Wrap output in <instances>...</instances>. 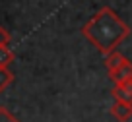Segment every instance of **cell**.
Here are the masks:
<instances>
[{
    "mask_svg": "<svg viewBox=\"0 0 132 122\" xmlns=\"http://www.w3.org/2000/svg\"><path fill=\"white\" fill-rule=\"evenodd\" d=\"M10 41H12V35H10V31L6 27H2L0 25V47H8Z\"/></svg>",
    "mask_w": 132,
    "mask_h": 122,
    "instance_id": "obj_9",
    "label": "cell"
},
{
    "mask_svg": "<svg viewBox=\"0 0 132 122\" xmlns=\"http://www.w3.org/2000/svg\"><path fill=\"white\" fill-rule=\"evenodd\" d=\"M0 122H20L6 107H0Z\"/></svg>",
    "mask_w": 132,
    "mask_h": 122,
    "instance_id": "obj_8",
    "label": "cell"
},
{
    "mask_svg": "<svg viewBox=\"0 0 132 122\" xmlns=\"http://www.w3.org/2000/svg\"><path fill=\"white\" fill-rule=\"evenodd\" d=\"M14 81V74L10 72L8 68H4V66H0V93L6 89V87L10 85Z\"/></svg>",
    "mask_w": 132,
    "mask_h": 122,
    "instance_id": "obj_6",
    "label": "cell"
},
{
    "mask_svg": "<svg viewBox=\"0 0 132 122\" xmlns=\"http://www.w3.org/2000/svg\"><path fill=\"white\" fill-rule=\"evenodd\" d=\"M126 60L128 58L122 56L119 50H113V53H109L107 56H105V68H107V72L111 74V72H115V70H119Z\"/></svg>",
    "mask_w": 132,
    "mask_h": 122,
    "instance_id": "obj_5",
    "label": "cell"
},
{
    "mask_svg": "<svg viewBox=\"0 0 132 122\" xmlns=\"http://www.w3.org/2000/svg\"><path fill=\"white\" fill-rule=\"evenodd\" d=\"M115 101H124L132 103V81H124V83H115V87L111 89Z\"/></svg>",
    "mask_w": 132,
    "mask_h": 122,
    "instance_id": "obj_3",
    "label": "cell"
},
{
    "mask_svg": "<svg viewBox=\"0 0 132 122\" xmlns=\"http://www.w3.org/2000/svg\"><path fill=\"white\" fill-rule=\"evenodd\" d=\"M14 58H16L14 50H10L8 47H0V66L8 68V66L14 62Z\"/></svg>",
    "mask_w": 132,
    "mask_h": 122,
    "instance_id": "obj_7",
    "label": "cell"
},
{
    "mask_svg": "<svg viewBox=\"0 0 132 122\" xmlns=\"http://www.w3.org/2000/svg\"><path fill=\"white\" fill-rule=\"evenodd\" d=\"M113 118H117L119 122H126L132 118V103H124V101H115L109 109Z\"/></svg>",
    "mask_w": 132,
    "mask_h": 122,
    "instance_id": "obj_2",
    "label": "cell"
},
{
    "mask_svg": "<svg viewBox=\"0 0 132 122\" xmlns=\"http://www.w3.org/2000/svg\"><path fill=\"white\" fill-rule=\"evenodd\" d=\"M82 35L91 45L107 56L109 53L117 50V47L130 35V27L126 21H122L117 12L109 6H103L91 20L82 27Z\"/></svg>",
    "mask_w": 132,
    "mask_h": 122,
    "instance_id": "obj_1",
    "label": "cell"
},
{
    "mask_svg": "<svg viewBox=\"0 0 132 122\" xmlns=\"http://www.w3.org/2000/svg\"><path fill=\"white\" fill-rule=\"evenodd\" d=\"M109 77H111L115 83H124V81H132V62L126 60L122 66H120L119 70H115V72L109 74Z\"/></svg>",
    "mask_w": 132,
    "mask_h": 122,
    "instance_id": "obj_4",
    "label": "cell"
}]
</instances>
